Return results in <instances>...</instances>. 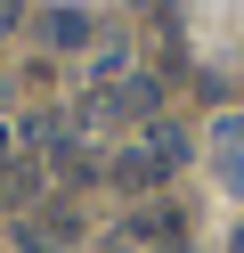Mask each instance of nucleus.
Returning <instances> with one entry per match:
<instances>
[{
  "mask_svg": "<svg viewBox=\"0 0 244 253\" xmlns=\"http://www.w3.org/2000/svg\"><path fill=\"white\" fill-rule=\"evenodd\" d=\"M163 253H179V245H163Z\"/></svg>",
  "mask_w": 244,
  "mask_h": 253,
  "instance_id": "nucleus-7",
  "label": "nucleus"
},
{
  "mask_svg": "<svg viewBox=\"0 0 244 253\" xmlns=\"http://www.w3.org/2000/svg\"><path fill=\"white\" fill-rule=\"evenodd\" d=\"M16 17H25V0H0V33H8V25H16Z\"/></svg>",
  "mask_w": 244,
  "mask_h": 253,
  "instance_id": "nucleus-4",
  "label": "nucleus"
},
{
  "mask_svg": "<svg viewBox=\"0 0 244 253\" xmlns=\"http://www.w3.org/2000/svg\"><path fill=\"white\" fill-rule=\"evenodd\" d=\"M49 41H65V49L90 41V17H81V8H57V17H49Z\"/></svg>",
  "mask_w": 244,
  "mask_h": 253,
  "instance_id": "nucleus-2",
  "label": "nucleus"
},
{
  "mask_svg": "<svg viewBox=\"0 0 244 253\" xmlns=\"http://www.w3.org/2000/svg\"><path fill=\"white\" fill-rule=\"evenodd\" d=\"M228 253H244V229H236V245H228Z\"/></svg>",
  "mask_w": 244,
  "mask_h": 253,
  "instance_id": "nucleus-6",
  "label": "nucleus"
},
{
  "mask_svg": "<svg viewBox=\"0 0 244 253\" xmlns=\"http://www.w3.org/2000/svg\"><path fill=\"white\" fill-rule=\"evenodd\" d=\"M130 237H179V212H139V220H130Z\"/></svg>",
  "mask_w": 244,
  "mask_h": 253,
  "instance_id": "nucleus-3",
  "label": "nucleus"
},
{
  "mask_svg": "<svg viewBox=\"0 0 244 253\" xmlns=\"http://www.w3.org/2000/svg\"><path fill=\"white\" fill-rule=\"evenodd\" d=\"M0 164H8V131H0Z\"/></svg>",
  "mask_w": 244,
  "mask_h": 253,
  "instance_id": "nucleus-5",
  "label": "nucleus"
},
{
  "mask_svg": "<svg viewBox=\"0 0 244 253\" xmlns=\"http://www.w3.org/2000/svg\"><path fill=\"white\" fill-rule=\"evenodd\" d=\"M171 164H179V131H146L139 147L114 155V188H155Z\"/></svg>",
  "mask_w": 244,
  "mask_h": 253,
  "instance_id": "nucleus-1",
  "label": "nucleus"
}]
</instances>
